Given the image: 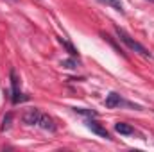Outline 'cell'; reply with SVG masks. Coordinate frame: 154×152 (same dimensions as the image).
I'll list each match as a JSON object with an SVG mask.
<instances>
[{
    "mask_svg": "<svg viewBox=\"0 0 154 152\" xmlns=\"http://www.w3.org/2000/svg\"><path fill=\"white\" fill-rule=\"evenodd\" d=\"M22 120L27 125H34V127H39V129L48 131V132H56V129H57L54 118L48 116L47 113H43V111H39V109H29V111H25V113L22 114Z\"/></svg>",
    "mask_w": 154,
    "mask_h": 152,
    "instance_id": "obj_1",
    "label": "cell"
},
{
    "mask_svg": "<svg viewBox=\"0 0 154 152\" xmlns=\"http://www.w3.org/2000/svg\"><path fill=\"white\" fill-rule=\"evenodd\" d=\"M115 32H116V36H118V39H120V41H122L129 50L136 52L138 56H142V57H145V59H151V61L154 59V56L151 54V50H149L147 47H143L140 41H136L131 34H127L122 27H115Z\"/></svg>",
    "mask_w": 154,
    "mask_h": 152,
    "instance_id": "obj_2",
    "label": "cell"
},
{
    "mask_svg": "<svg viewBox=\"0 0 154 152\" xmlns=\"http://www.w3.org/2000/svg\"><path fill=\"white\" fill-rule=\"evenodd\" d=\"M104 106H106L108 109H115V108H131V109H138V111L142 109V106H138V104H134V102L125 100L120 93H115V91H111V93L106 97Z\"/></svg>",
    "mask_w": 154,
    "mask_h": 152,
    "instance_id": "obj_3",
    "label": "cell"
},
{
    "mask_svg": "<svg viewBox=\"0 0 154 152\" xmlns=\"http://www.w3.org/2000/svg\"><path fill=\"white\" fill-rule=\"evenodd\" d=\"M9 79H11V102L13 104H20V102H25L29 97H25L20 90V79L16 75L14 70L9 72Z\"/></svg>",
    "mask_w": 154,
    "mask_h": 152,
    "instance_id": "obj_4",
    "label": "cell"
},
{
    "mask_svg": "<svg viewBox=\"0 0 154 152\" xmlns=\"http://www.w3.org/2000/svg\"><path fill=\"white\" fill-rule=\"evenodd\" d=\"M86 127H88L91 132H95L97 136H100V138H106V140H111V134L108 132V129H106L102 123H99L95 118H86Z\"/></svg>",
    "mask_w": 154,
    "mask_h": 152,
    "instance_id": "obj_5",
    "label": "cell"
},
{
    "mask_svg": "<svg viewBox=\"0 0 154 152\" xmlns=\"http://www.w3.org/2000/svg\"><path fill=\"white\" fill-rule=\"evenodd\" d=\"M115 131L118 132V134H122V136H142L133 125H129V123H125V122H116Z\"/></svg>",
    "mask_w": 154,
    "mask_h": 152,
    "instance_id": "obj_6",
    "label": "cell"
},
{
    "mask_svg": "<svg viewBox=\"0 0 154 152\" xmlns=\"http://www.w3.org/2000/svg\"><path fill=\"white\" fill-rule=\"evenodd\" d=\"M99 4H102V5H109V7H113L115 11H118L120 14H125V9H124V4L120 2V0H97Z\"/></svg>",
    "mask_w": 154,
    "mask_h": 152,
    "instance_id": "obj_7",
    "label": "cell"
},
{
    "mask_svg": "<svg viewBox=\"0 0 154 152\" xmlns=\"http://www.w3.org/2000/svg\"><path fill=\"white\" fill-rule=\"evenodd\" d=\"M72 111L77 113V114H81V116H86V118H97V116H99L97 111L88 109V108H72Z\"/></svg>",
    "mask_w": 154,
    "mask_h": 152,
    "instance_id": "obj_8",
    "label": "cell"
},
{
    "mask_svg": "<svg viewBox=\"0 0 154 152\" xmlns=\"http://www.w3.org/2000/svg\"><path fill=\"white\" fill-rule=\"evenodd\" d=\"M79 59L77 57H70V59H65V61H61V66L63 68H68V70H75V68H79Z\"/></svg>",
    "mask_w": 154,
    "mask_h": 152,
    "instance_id": "obj_9",
    "label": "cell"
},
{
    "mask_svg": "<svg viewBox=\"0 0 154 152\" xmlns=\"http://www.w3.org/2000/svg\"><path fill=\"white\" fill-rule=\"evenodd\" d=\"M59 43H61V45H63V47H65V48L68 50V54H70L72 57H77V56H79V52H77V48L74 47V45H72V43H70V41H66L65 38H59Z\"/></svg>",
    "mask_w": 154,
    "mask_h": 152,
    "instance_id": "obj_10",
    "label": "cell"
},
{
    "mask_svg": "<svg viewBox=\"0 0 154 152\" xmlns=\"http://www.w3.org/2000/svg\"><path fill=\"white\" fill-rule=\"evenodd\" d=\"M11 118H13V114L7 113V116H4V120H2V127H0V131H7L9 127H11Z\"/></svg>",
    "mask_w": 154,
    "mask_h": 152,
    "instance_id": "obj_11",
    "label": "cell"
},
{
    "mask_svg": "<svg viewBox=\"0 0 154 152\" xmlns=\"http://www.w3.org/2000/svg\"><path fill=\"white\" fill-rule=\"evenodd\" d=\"M149 2H154V0H149Z\"/></svg>",
    "mask_w": 154,
    "mask_h": 152,
    "instance_id": "obj_12",
    "label": "cell"
},
{
    "mask_svg": "<svg viewBox=\"0 0 154 152\" xmlns=\"http://www.w3.org/2000/svg\"><path fill=\"white\" fill-rule=\"evenodd\" d=\"M14 2H16V0H14Z\"/></svg>",
    "mask_w": 154,
    "mask_h": 152,
    "instance_id": "obj_13",
    "label": "cell"
}]
</instances>
